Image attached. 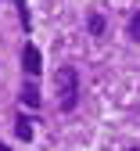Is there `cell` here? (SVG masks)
<instances>
[{
  "label": "cell",
  "instance_id": "1",
  "mask_svg": "<svg viewBox=\"0 0 140 151\" xmlns=\"http://www.w3.org/2000/svg\"><path fill=\"white\" fill-rule=\"evenodd\" d=\"M54 97H57V108L61 111H72L79 104V72L72 65H61L54 72Z\"/></svg>",
  "mask_w": 140,
  "mask_h": 151
},
{
  "label": "cell",
  "instance_id": "2",
  "mask_svg": "<svg viewBox=\"0 0 140 151\" xmlns=\"http://www.w3.org/2000/svg\"><path fill=\"white\" fill-rule=\"evenodd\" d=\"M22 68H25L29 79H36V76L43 72V58H39V47L36 43H25L22 47Z\"/></svg>",
  "mask_w": 140,
  "mask_h": 151
},
{
  "label": "cell",
  "instance_id": "3",
  "mask_svg": "<svg viewBox=\"0 0 140 151\" xmlns=\"http://www.w3.org/2000/svg\"><path fill=\"white\" fill-rule=\"evenodd\" d=\"M22 101H25L29 108H39L43 97H39V86H36V83H25V86H22Z\"/></svg>",
  "mask_w": 140,
  "mask_h": 151
},
{
  "label": "cell",
  "instance_id": "4",
  "mask_svg": "<svg viewBox=\"0 0 140 151\" xmlns=\"http://www.w3.org/2000/svg\"><path fill=\"white\" fill-rule=\"evenodd\" d=\"M14 133L22 137V140H32V119H25V115H18V119H14Z\"/></svg>",
  "mask_w": 140,
  "mask_h": 151
},
{
  "label": "cell",
  "instance_id": "5",
  "mask_svg": "<svg viewBox=\"0 0 140 151\" xmlns=\"http://www.w3.org/2000/svg\"><path fill=\"white\" fill-rule=\"evenodd\" d=\"M0 4H4V0H0ZM14 4H18V14H22V29H25V32H32V18H29V4H25V0H14Z\"/></svg>",
  "mask_w": 140,
  "mask_h": 151
},
{
  "label": "cell",
  "instance_id": "6",
  "mask_svg": "<svg viewBox=\"0 0 140 151\" xmlns=\"http://www.w3.org/2000/svg\"><path fill=\"white\" fill-rule=\"evenodd\" d=\"M86 29H90L93 36H101V32H104V18H101V14H90V22H86Z\"/></svg>",
  "mask_w": 140,
  "mask_h": 151
},
{
  "label": "cell",
  "instance_id": "7",
  "mask_svg": "<svg viewBox=\"0 0 140 151\" xmlns=\"http://www.w3.org/2000/svg\"><path fill=\"white\" fill-rule=\"evenodd\" d=\"M129 36H133L136 43H140V11H136V14L129 18Z\"/></svg>",
  "mask_w": 140,
  "mask_h": 151
},
{
  "label": "cell",
  "instance_id": "8",
  "mask_svg": "<svg viewBox=\"0 0 140 151\" xmlns=\"http://www.w3.org/2000/svg\"><path fill=\"white\" fill-rule=\"evenodd\" d=\"M0 151H11V147H4V144H0Z\"/></svg>",
  "mask_w": 140,
  "mask_h": 151
},
{
  "label": "cell",
  "instance_id": "9",
  "mask_svg": "<svg viewBox=\"0 0 140 151\" xmlns=\"http://www.w3.org/2000/svg\"><path fill=\"white\" fill-rule=\"evenodd\" d=\"M129 151H140V147H129Z\"/></svg>",
  "mask_w": 140,
  "mask_h": 151
}]
</instances>
